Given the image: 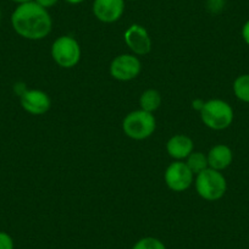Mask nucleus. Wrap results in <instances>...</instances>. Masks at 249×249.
I'll return each mask as SVG.
<instances>
[{
	"label": "nucleus",
	"mask_w": 249,
	"mask_h": 249,
	"mask_svg": "<svg viewBox=\"0 0 249 249\" xmlns=\"http://www.w3.org/2000/svg\"><path fill=\"white\" fill-rule=\"evenodd\" d=\"M0 249H15L13 237L8 232L0 231Z\"/></svg>",
	"instance_id": "17"
},
{
	"label": "nucleus",
	"mask_w": 249,
	"mask_h": 249,
	"mask_svg": "<svg viewBox=\"0 0 249 249\" xmlns=\"http://www.w3.org/2000/svg\"><path fill=\"white\" fill-rule=\"evenodd\" d=\"M193 176L195 174L187 166L186 162L176 160L167 166L164 174V179L166 186L171 191L183 192L192 186Z\"/></svg>",
	"instance_id": "7"
},
{
	"label": "nucleus",
	"mask_w": 249,
	"mask_h": 249,
	"mask_svg": "<svg viewBox=\"0 0 249 249\" xmlns=\"http://www.w3.org/2000/svg\"><path fill=\"white\" fill-rule=\"evenodd\" d=\"M52 57L60 68H75L81 60L80 43L71 36H61L53 43Z\"/></svg>",
	"instance_id": "5"
},
{
	"label": "nucleus",
	"mask_w": 249,
	"mask_h": 249,
	"mask_svg": "<svg viewBox=\"0 0 249 249\" xmlns=\"http://www.w3.org/2000/svg\"><path fill=\"white\" fill-rule=\"evenodd\" d=\"M35 1L38 4V5H40L42 8L47 9L48 10L49 8H53L54 5H56L59 0H35Z\"/></svg>",
	"instance_id": "18"
},
{
	"label": "nucleus",
	"mask_w": 249,
	"mask_h": 249,
	"mask_svg": "<svg viewBox=\"0 0 249 249\" xmlns=\"http://www.w3.org/2000/svg\"><path fill=\"white\" fill-rule=\"evenodd\" d=\"M157 128V120L152 112L135 110L128 112L122 122V130L127 137L136 141L147 140Z\"/></svg>",
	"instance_id": "3"
},
{
	"label": "nucleus",
	"mask_w": 249,
	"mask_h": 249,
	"mask_svg": "<svg viewBox=\"0 0 249 249\" xmlns=\"http://www.w3.org/2000/svg\"><path fill=\"white\" fill-rule=\"evenodd\" d=\"M193 149H195V143H193L192 138L186 135L174 136L166 143L167 154L179 161L190 157Z\"/></svg>",
	"instance_id": "11"
},
{
	"label": "nucleus",
	"mask_w": 249,
	"mask_h": 249,
	"mask_svg": "<svg viewBox=\"0 0 249 249\" xmlns=\"http://www.w3.org/2000/svg\"><path fill=\"white\" fill-rule=\"evenodd\" d=\"M11 1H14V3H16L18 5H20V4L30 3V1H33V0H11Z\"/></svg>",
	"instance_id": "22"
},
{
	"label": "nucleus",
	"mask_w": 249,
	"mask_h": 249,
	"mask_svg": "<svg viewBox=\"0 0 249 249\" xmlns=\"http://www.w3.org/2000/svg\"><path fill=\"white\" fill-rule=\"evenodd\" d=\"M241 35H242V38H243L244 43H246L247 45H249V20H247L246 22H244L243 27H242V31H241Z\"/></svg>",
	"instance_id": "19"
},
{
	"label": "nucleus",
	"mask_w": 249,
	"mask_h": 249,
	"mask_svg": "<svg viewBox=\"0 0 249 249\" xmlns=\"http://www.w3.org/2000/svg\"><path fill=\"white\" fill-rule=\"evenodd\" d=\"M232 89L237 99L249 104V73L239 75L233 81Z\"/></svg>",
	"instance_id": "14"
},
{
	"label": "nucleus",
	"mask_w": 249,
	"mask_h": 249,
	"mask_svg": "<svg viewBox=\"0 0 249 249\" xmlns=\"http://www.w3.org/2000/svg\"><path fill=\"white\" fill-rule=\"evenodd\" d=\"M200 119L207 127L221 131L230 127L233 122L234 112L231 105L222 99H210L200 110Z\"/></svg>",
	"instance_id": "2"
},
{
	"label": "nucleus",
	"mask_w": 249,
	"mask_h": 249,
	"mask_svg": "<svg viewBox=\"0 0 249 249\" xmlns=\"http://www.w3.org/2000/svg\"><path fill=\"white\" fill-rule=\"evenodd\" d=\"M11 26L25 39L40 40L52 32L53 20L47 9L38 5L33 0L18 5L11 14Z\"/></svg>",
	"instance_id": "1"
},
{
	"label": "nucleus",
	"mask_w": 249,
	"mask_h": 249,
	"mask_svg": "<svg viewBox=\"0 0 249 249\" xmlns=\"http://www.w3.org/2000/svg\"><path fill=\"white\" fill-rule=\"evenodd\" d=\"M65 1H66V3L71 4V5H77V4L83 3L85 0H65Z\"/></svg>",
	"instance_id": "21"
},
{
	"label": "nucleus",
	"mask_w": 249,
	"mask_h": 249,
	"mask_svg": "<svg viewBox=\"0 0 249 249\" xmlns=\"http://www.w3.org/2000/svg\"><path fill=\"white\" fill-rule=\"evenodd\" d=\"M208 164L210 169L222 171L233 161V152L226 144H216L208 153Z\"/></svg>",
	"instance_id": "12"
},
{
	"label": "nucleus",
	"mask_w": 249,
	"mask_h": 249,
	"mask_svg": "<svg viewBox=\"0 0 249 249\" xmlns=\"http://www.w3.org/2000/svg\"><path fill=\"white\" fill-rule=\"evenodd\" d=\"M21 107L31 115H43L52 107L49 95L40 89H27L20 95Z\"/></svg>",
	"instance_id": "10"
},
{
	"label": "nucleus",
	"mask_w": 249,
	"mask_h": 249,
	"mask_svg": "<svg viewBox=\"0 0 249 249\" xmlns=\"http://www.w3.org/2000/svg\"><path fill=\"white\" fill-rule=\"evenodd\" d=\"M126 45L135 55H147L152 50V39L143 26L131 25L124 35Z\"/></svg>",
	"instance_id": "8"
},
{
	"label": "nucleus",
	"mask_w": 249,
	"mask_h": 249,
	"mask_svg": "<svg viewBox=\"0 0 249 249\" xmlns=\"http://www.w3.org/2000/svg\"><path fill=\"white\" fill-rule=\"evenodd\" d=\"M195 183L199 197L210 202L221 199L227 191V181L221 171L210 167L197 175Z\"/></svg>",
	"instance_id": "4"
},
{
	"label": "nucleus",
	"mask_w": 249,
	"mask_h": 249,
	"mask_svg": "<svg viewBox=\"0 0 249 249\" xmlns=\"http://www.w3.org/2000/svg\"><path fill=\"white\" fill-rule=\"evenodd\" d=\"M142 71V64L135 54L117 55L110 64V75L117 81L135 80Z\"/></svg>",
	"instance_id": "6"
},
{
	"label": "nucleus",
	"mask_w": 249,
	"mask_h": 249,
	"mask_svg": "<svg viewBox=\"0 0 249 249\" xmlns=\"http://www.w3.org/2000/svg\"><path fill=\"white\" fill-rule=\"evenodd\" d=\"M161 94L157 89H147L141 94L140 105L141 109L148 112H154L161 105Z\"/></svg>",
	"instance_id": "13"
},
{
	"label": "nucleus",
	"mask_w": 249,
	"mask_h": 249,
	"mask_svg": "<svg viewBox=\"0 0 249 249\" xmlns=\"http://www.w3.org/2000/svg\"><path fill=\"white\" fill-rule=\"evenodd\" d=\"M186 164L195 175H198L199 172L204 171L205 169L209 167L207 155L203 154L202 152H195V150L191 153L190 157L187 158Z\"/></svg>",
	"instance_id": "15"
},
{
	"label": "nucleus",
	"mask_w": 249,
	"mask_h": 249,
	"mask_svg": "<svg viewBox=\"0 0 249 249\" xmlns=\"http://www.w3.org/2000/svg\"><path fill=\"white\" fill-rule=\"evenodd\" d=\"M132 249H166L164 242L155 237H143L133 244Z\"/></svg>",
	"instance_id": "16"
},
{
	"label": "nucleus",
	"mask_w": 249,
	"mask_h": 249,
	"mask_svg": "<svg viewBox=\"0 0 249 249\" xmlns=\"http://www.w3.org/2000/svg\"><path fill=\"white\" fill-rule=\"evenodd\" d=\"M0 18H1V9H0Z\"/></svg>",
	"instance_id": "23"
},
{
	"label": "nucleus",
	"mask_w": 249,
	"mask_h": 249,
	"mask_svg": "<svg viewBox=\"0 0 249 249\" xmlns=\"http://www.w3.org/2000/svg\"><path fill=\"white\" fill-rule=\"evenodd\" d=\"M128 1H135V0H128Z\"/></svg>",
	"instance_id": "24"
},
{
	"label": "nucleus",
	"mask_w": 249,
	"mask_h": 249,
	"mask_svg": "<svg viewBox=\"0 0 249 249\" xmlns=\"http://www.w3.org/2000/svg\"><path fill=\"white\" fill-rule=\"evenodd\" d=\"M92 10L100 22L114 23L124 15V0H94Z\"/></svg>",
	"instance_id": "9"
},
{
	"label": "nucleus",
	"mask_w": 249,
	"mask_h": 249,
	"mask_svg": "<svg viewBox=\"0 0 249 249\" xmlns=\"http://www.w3.org/2000/svg\"><path fill=\"white\" fill-rule=\"evenodd\" d=\"M205 102H203L202 99H195L192 103V107H195L197 111L200 112V110L203 109V105H204Z\"/></svg>",
	"instance_id": "20"
}]
</instances>
